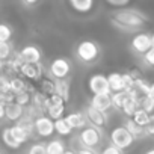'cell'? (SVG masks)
<instances>
[{
  "mask_svg": "<svg viewBox=\"0 0 154 154\" xmlns=\"http://www.w3.org/2000/svg\"><path fill=\"white\" fill-rule=\"evenodd\" d=\"M63 154H75V151H74V149H65Z\"/></svg>",
  "mask_w": 154,
  "mask_h": 154,
  "instance_id": "40",
  "label": "cell"
},
{
  "mask_svg": "<svg viewBox=\"0 0 154 154\" xmlns=\"http://www.w3.org/2000/svg\"><path fill=\"white\" fill-rule=\"evenodd\" d=\"M30 100H32V89L14 95V101H15L17 104H20L21 107H24V109H26L27 106H30Z\"/></svg>",
  "mask_w": 154,
  "mask_h": 154,
  "instance_id": "27",
  "label": "cell"
},
{
  "mask_svg": "<svg viewBox=\"0 0 154 154\" xmlns=\"http://www.w3.org/2000/svg\"><path fill=\"white\" fill-rule=\"evenodd\" d=\"M83 115L86 118V122H89V125H92L95 128H100L101 130L107 124V113H101V112L92 109L91 106H86Z\"/></svg>",
  "mask_w": 154,
  "mask_h": 154,
  "instance_id": "10",
  "label": "cell"
},
{
  "mask_svg": "<svg viewBox=\"0 0 154 154\" xmlns=\"http://www.w3.org/2000/svg\"><path fill=\"white\" fill-rule=\"evenodd\" d=\"M53 127H54V131H56L57 134H60V136H68V134L72 131L63 118H59V119L53 121Z\"/></svg>",
  "mask_w": 154,
  "mask_h": 154,
  "instance_id": "25",
  "label": "cell"
},
{
  "mask_svg": "<svg viewBox=\"0 0 154 154\" xmlns=\"http://www.w3.org/2000/svg\"><path fill=\"white\" fill-rule=\"evenodd\" d=\"M79 140H80L82 148L94 149V148H97V146L101 143V140H103L101 130H100V128H95V127H92V125H86L85 128L80 130Z\"/></svg>",
  "mask_w": 154,
  "mask_h": 154,
  "instance_id": "3",
  "label": "cell"
},
{
  "mask_svg": "<svg viewBox=\"0 0 154 154\" xmlns=\"http://www.w3.org/2000/svg\"><path fill=\"white\" fill-rule=\"evenodd\" d=\"M9 128H11V133H12V136H14V139L17 140L18 145L27 142V140L30 139V136H32L30 133H27V131H26L21 125H18V124H14V125H11Z\"/></svg>",
  "mask_w": 154,
  "mask_h": 154,
  "instance_id": "20",
  "label": "cell"
},
{
  "mask_svg": "<svg viewBox=\"0 0 154 154\" xmlns=\"http://www.w3.org/2000/svg\"><path fill=\"white\" fill-rule=\"evenodd\" d=\"M30 88L27 86V83L21 79V77H11L9 79V92L12 95H17V94H21L24 91H29Z\"/></svg>",
  "mask_w": 154,
  "mask_h": 154,
  "instance_id": "18",
  "label": "cell"
},
{
  "mask_svg": "<svg viewBox=\"0 0 154 154\" xmlns=\"http://www.w3.org/2000/svg\"><path fill=\"white\" fill-rule=\"evenodd\" d=\"M45 112H47V116H48L51 121H56V119L62 118V115H63V112H65V104L60 103V104L51 106V107H48Z\"/></svg>",
  "mask_w": 154,
  "mask_h": 154,
  "instance_id": "26",
  "label": "cell"
},
{
  "mask_svg": "<svg viewBox=\"0 0 154 154\" xmlns=\"http://www.w3.org/2000/svg\"><path fill=\"white\" fill-rule=\"evenodd\" d=\"M75 154H95L94 149H88V148H79L75 151Z\"/></svg>",
  "mask_w": 154,
  "mask_h": 154,
  "instance_id": "37",
  "label": "cell"
},
{
  "mask_svg": "<svg viewBox=\"0 0 154 154\" xmlns=\"http://www.w3.org/2000/svg\"><path fill=\"white\" fill-rule=\"evenodd\" d=\"M75 54L83 63L95 62L100 56V45L95 41H91V39L82 41V42H79V45L75 48Z\"/></svg>",
  "mask_w": 154,
  "mask_h": 154,
  "instance_id": "2",
  "label": "cell"
},
{
  "mask_svg": "<svg viewBox=\"0 0 154 154\" xmlns=\"http://www.w3.org/2000/svg\"><path fill=\"white\" fill-rule=\"evenodd\" d=\"M139 109H142V110L146 112L148 115H152V110H154V95H148V97H145V98L140 101Z\"/></svg>",
  "mask_w": 154,
  "mask_h": 154,
  "instance_id": "31",
  "label": "cell"
},
{
  "mask_svg": "<svg viewBox=\"0 0 154 154\" xmlns=\"http://www.w3.org/2000/svg\"><path fill=\"white\" fill-rule=\"evenodd\" d=\"M12 56V45L9 42H0V60L6 62Z\"/></svg>",
  "mask_w": 154,
  "mask_h": 154,
  "instance_id": "32",
  "label": "cell"
},
{
  "mask_svg": "<svg viewBox=\"0 0 154 154\" xmlns=\"http://www.w3.org/2000/svg\"><path fill=\"white\" fill-rule=\"evenodd\" d=\"M33 130L41 136V137H50L54 133V127H53V121L45 115L41 113L36 118H33Z\"/></svg>",
  "mask_w": 154,
  "mask_h": 154,
  "instance_id": "8",
  "label": "cell"
},
{
  "mask_svg": "<svg viewBox=\"0 0 154 154\" xmlns=\"http://www.w3.org/2000/svg\"><path fill=\"white\" fill-rule=\"evenodd\" d=\"M109 140H110V145H113V146L118 148L119 151L127 149V148L134 142L133 136L128 133V130H127L124 125L115 127V128L110 131V134H109Z\"/></svg>",
  "mask_w": 154,
  "mask_h": 154,
  "instance_id": "4",
  "label": "cell"
},
{
  "mask_svg": "<svg viewBox=\"0 0 154 154\" xmlns=\"http://www.w3.org/2000/svg\"><path fill=\"white\" fill-rule=\"evenodd\" d=\"M42 95L45 97H50L54 94V80L51 79H42L41 80V91H39Z\"/></svg>",
  "mask_w": 154,
  "mask_h": 154,
  "instance_id": "29",
  "label": "cell"
},
{
  "mask_svg": "<svg viewBox=\"0 0 154 154\" xmlns=\"http://www.w3.org/2000/svg\"><path fill=\"white\" fill-rule=\"evenodd\" d=\"M112 21L115 23V26H118L121 29L134 30L145 24L146 17L136 9H118L112 15Z\"/></svg>",
  "mask_w": 154,
  "mask_h": 154,
  "instance_id": "1",
  "label": "cell"
},
{
  "mask_svg": "<svg viewBox=\"0 0 154 154\" xmlns=\"http://www.w3.org/2000/svg\"><path fill=\"white\" fill-rule=\"evenodd\" d=\"M130 119H131L137 127H140V128H143V127L152 124V115H148V113L143 112L142 109H137V110L134 112V115H133Z\"/></svg>",
  "mask_w": 154,
  "mask_h": 154,
  "instance_id": "17",
  "label": "cell"
},
{
  "mask_svg": "<svg viewBox=\"0 0 154 154\" xmlns=\"http://www.w3.org/2000/svg\"><path fill=\"white\" fill-rule=\"evenodd\" d=\"M124 127L128 130V133L133 136V139H139V137L145 136V134H143V128L137 127L131 119H127V121H125V124H124Z\"/></svg>",
  "mask_w": 154,
  "mask_h": 154,
  "instance_id": "28",
  "label": "cell"
},
{
  "mask_svg": "<svg viewBox=\"0 0 154 154\" xmlns=\"http://www.w3.org/2000/svg\"><path fill=\"white\" fill-rule=\"evenodd\" d=\"M65 149V142L60 139H53L45 143V154H63Z\"/></svg>",
  "mask_w": 154,
  "mask_h": 154,
  "instance_id": "21",
  "label": "cell"
},
{
  "mask_svg": "<svg viewBox=\"0 0 154 154\" xmlns=\"http://www.w3.org/2000/svg\"><path fill=\"white\" fill-rule=\"evenodd\" d=\"M54 95L66 103L69 100V83L66 80H54Z\"/></svg>",
  "mask_w": 154,
  "mask_h": 154,
  "instance_id": "16",
  "label": "cell"
},
{
  "mask_svg": "<svg viewBox=\"0 0 154 154\" xmlns=\"http://www.w3.org/2000/svg\"><path fill=\"white\" fill-rule=\"evenodd\" d=\"M27 154H45V145L44 143H33L29 148Z\"/></svg>",
  "mask_w": 154,
  "mask_h": 154,
  "instance_id": "33",
  "label": "cell"
},
{
  "mask_svg": "<svg viewBox=\"0 0 154 154\" xmlns=\"http://www.w3.org/2000/svg\"><path fill=\"white\" fill-rule=\"evenodd\" d=\"M88 86H89V91L94 95H110L107 79H106V75H103V74H92L89 77Z\"/></svg>",
  "mask_w": 154,
  "mask_h": 154,
  "instance_id": "7",
  "label": "cell"
},
{
  "mask_svg": "<svg viewBox=\"0 0 154 154\" xmlns=\"http://www.w3.org/2000/svg\"><path fill=\"white\" fill-rule=\"evenodd\" d=\"M18 74H21L23 77H26V79H29V80L36 82V80L42 79L44 68H42L41 62L39 63H21Z\"/></svg>",
  "mask_w": 154,
  "mask_h": 154,
  "instance_id": "11",
  "label": "cell"
},
{
  "mask_svg": "<svg viewBox=\"0 0 154 154\" xmlns=\"http://www.w3.org/2000/svg\"><path fill=\"white\" fill-rule=\"evenodd\" d=\"M68 5L75 12H82V14L89 12L94 8V2H92V0H69Z\"/></svg>",
  "mask_w": 154,
  "mask_h": 154,
  "instance_id": "19",
  "label": "cell"
},
{
  "mask_svg": "<svg viewBox=\"0 0 154 154\" xmlns=\"http://www.w3.org/2000/svg\"><path fill=\"white\" fill-rule=\"evenodd\" d=\"M145 154H154V149H148V151H146Z\"/></svg>",
  "mask_w": 154,
  "mask_h": 154,
  "instance_id": "42",
  "label": "cell"
},
{
  "mask_svg": "<svg viewBox=\"0 0 154 154\" xmlns=\"http://www.w3.org/2000/svg\"><path fill=\"white\" fill-rule=\"evenodd\" d=\"M131 48L134 53L137 54H145L148 50H151L154 47V38L149 32H139L133 36L131 42H130Z\"/></svg>",
  "mask_w": 154,
  "mask_h": 154,
  "instance_id": "5",
  "label": "cell"
},
{
  "mask_svg": "<svg viewBox=\"0 0 154 154\" xmlns=\"http://www.w3.org/2000/svg\"><path fill=\"white\" fill-rule=\"evenodd\" d=\"M63 119L66 121V124L69 125L71 130H82V128H85L86 124H88V122H86V118H85V115H83V112H71V113H68Z\"/></svg>",
  "mask_w": 154,
  "mask_h": 154,
  "instance_id": "13",
  "label": "cell"
},
{
  "mask_svg": "<svg viewBox=\"0 0 154 154\" xmlns=\"http://www.w3.org/2000/svg\"><path fill=\"white\" fill-rule=\"evenodd\" d=\"M89 106L101 113H107L112 109V101L110 95H94L89 101Z\"/></svg>",
  "mask_w": 154,
  "mask_h": 154,
  "instance_id": "12",
  "label": "cell"
},
{
  "mask_svg": "<svg viewBox=\"0 0 154 154\" xmlns=\"http://www.w3.org/2000/svg\"><path fill=\"white\" fill-rule=\"evenodd\" d=\"M142 57H143V62L146 66H152L154 65V48L148 50L145 54H142Z\"/></svg>",
  "mask_w": 154,
  "mask_h": 154,
  "instance_id": "34",
  "label": "cell"
},
{
  "mask_svg": "<svg viewBox=\"0 0 154 154\" xmlns=\"http://www.w3.org/2000/svg\"><path fill=\"white\" fill-rule=\"evenodd\" d=\"M3 66H5V62H2V60H0V74L3 72Z\"/></svg>",
  "mask_w": 154,
  "mask_h": 154,
  "instance_id": "41",
  "label": "cell"
},
{
  "mask_svg": "<svg viewBox=\"0 0 154 154\" xmlns=\"http://www.w3.org/2000/svg\"><path fill=\"white\" fill-rule=\"evenodd\" d=\"M2 140H3V143H5L8 148H11V149H18V148H20V145H18L17 140L14 139V136H12L9 127H5V128L2 130Z\"/></svg>",
  "mask_w": 154,
  "mask_h": 154,
  "instance_id": "22",
  "label": "cell"
},
{
  "mask_svg": "<svg viewBox=\"0 0 154 154\" xmlns=\"http://www.w3.org/2000/svg\"><path fill=\"white\" fill-rule=\"evenodd\" d=\"M41 50L36 45H26L21 48V51L17 53V59L21 63H39L41 60Z\"/></svg>",
  "mask_w": 154,
  "mask_h": 154,
  "instance_id": "9",
  "label": "cell"
},
{
  "mask_svg": "<svg viewBox=\"0 0 154 154\" xmlns=\"http://www.w3.org/2000/svg\"><path fill=\"white\" fill-rule=\"evenodd\" d=\"M24 110H26V109L21 107L20 104H17L15 101L8 103V104H5V118L9 119V121L17 122V121H20V119L23 118Z\"/></svg>",
  "mask_w": 154,
  "mask_h": 154,
  "instance_id": "14",
  "label": "cell"
},
{
  "mask_svg": "<svg viewBox=\"0 0 154 154\" xmlns=\"http://www.w3.org/2000/svg\"><path fill=\"white\" fill-rule=\"evenodd\" d=\"M100 154H122V151H119L118 148H115L113 145H107L101 149Z\"/></svg>",
  "mask_w": 154,
  "mask_h": 154,
  "instance_id": "35",
  "label": "cell"
},
{
  "mask_svg": "<svg viewBox=\"0 0 154 154\" xmlns=\"http://www.w3.org/2000/svg\"><path fill=\"white\" fill-rule=\"evenodd\" d=\"M106 79H107V83H109L110 94H115V92H121V91H124L122 74H121V72H110L109 75H106Z\"/></svg>",
  "mask_w": 154,
  "mask_h": 154,
  "instance_id": "15",
  "label": "cell"
},
{
  "mask_svg": "<svg viewBox=\"0 0 154 154\" xmlns=\"http://www.w3.org/2000/svg\"><path fill=\"white\" fill-rule=\"evenodd\" d=\"M107 5L115 6V8H119V6H127V5H128V0H121V2H113V0H109Z\"/></svg>",
  "mask_w": 154,
  "mask_h": 154,
  "instance_id": "36",
  "label": "cell"
},
{
  "mask_svg": "<svg viewBox=\"0 0 154 154\" xmlns=\"http://www.w3.org/2000/svg\"><path fill=\"white\" fill-rule=\"evenodd\" d=\"M128 98V94L125 91H121V92H115V94H110V101H112V107L121 110L122 104L125 103V100Z\"/></svg>",
  "mask_w": 154,
  "mask_h": 154,
  "instance_id": "23",
  "label": "cell"
},
{
  "mask_svg": "<svg viewBox=\"0 0 154 154\" xmlns=\"http://www.w3.org/2000/svg\"><path fill=\"white\" fill-rule=\"evenodd\" d=\"M12 27L6 23H0V42H9L12 38Z\"/></svg>",
  "mask_w": 154,
  "mask_h": 154,
  "instance_id": "30",
  "label": "cell"
},
{
  "mask_svg": "<svg viewBox=\"0 0 154 154\" xmlns=\"http://www.w3.org/2000/svg\"><path fill=\"white\" fill-rule=\"evenodd\" d=\"M5 119V106L0 104V121Z\"/></svg>",
  "mask_w": 154,
  "mask_h": 154,
  "instance_id": "38",
  "label": "cell"
},
{
  "mask_svg": "<svg viewBox=\"0 0 154 154\" xmlns=\"http://www.w3.org/2000/svg\"><path fill=\"white\" fill-rule=\"evenodd\" d=\"M137 109H139V104H137L134 100H131V98L128 97V98L125 100V103L122 104V107H121V112H122V113H124V115H125L128 119H130V118L134 115V112H136Z\"/></svg>",
  "mask_w": 154,
  "mask_h": 154,
  "instance_id": "24",
  "label": "cell"
},
{
  "mask_svg": "<svg viewBox=\"0 0 154 154\" xmlns=\"http://www.w3.org/2000/svg\"><path fill=\"white\" fill-rule=\"evenodd\" d=\"M69 71H71V63L65 57L53 59L50 66H48V72L51 75V79H54V80H65L66 75L69 74Z\"/></svg>",
  "mask_w": 154,
  "mask_h": 154,
  "instance_id": "6",
  "label": "cell"
},
{
  "mask_svg": "<svg viewBox=\"0 0 154 154\" xmlns=\"http://www.w3.org/2000/svg\"><path fill=\"white\" fill-rule=\"evenodd\" d=\"M0 154H3V152H2V151H0Z\"/></svg>",
  "mask_w": 154,
  "mask_h": 154,
  "instance_id": "43",
  "label": "cell"
},
{
  "mask_svg": "<svg viewBox=\"0 0 154 154\" xmlns=\"http://www.w3.org/2000/svg\"><path fill=\"white\" fill-rule=\"evenodd\" d=\"M23 5H24V6H35L36 2H23Z\"/></svg>",
  "mask_w": 154,
  "mask_h": 154,
  "instance_id": "39",
  "label": "cell"
}]
</instances>
